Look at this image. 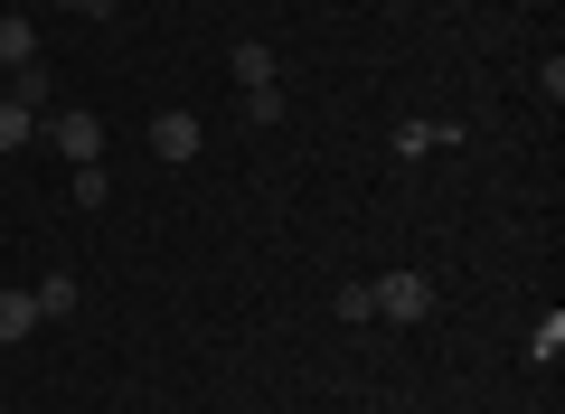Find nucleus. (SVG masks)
<instances>
[{
	"label": "nucleus",
	"instance_id": "12",
	"mask_svg": "<svg viewBox=\"0 0 565 414\" xmlns=\"http://www.w3.org/2000/svg\"><path fill=\"white\" fill-rule=\"evenodd\" d=\"M245 123L274 132V123H282V85H245Z\"/></svg>",
	"mask_w": 565,
	"mask_h": 414
},
{
	"label": "nucleus",
	"instance_id": "3",
	"mask_svg": "<svg viewBox=\"0 0 565 414\" xmlns=\"http://www.w3.org/2000/svg\"><path fill=\"white\" fill-rule=\"evenodd\" d=\"M199 114H151V160H170V170H180V160H199Z\"/></svg>",
	"mask_w": 565,
	"mask_h": 414
},
{
	"label": "nucleus",
	"instance_id": "9",
	"mask_svg": "<svg viewBox=\"0 0 565 414\" xmlns=\"http://www.w3.org/2000/svg\"><path fill=\"white\" fill-rule=\"evenodd\" d=\"M29 57H39V29L10 10V20H0V76H10V66H29Z\"/></svg>",
	"mask_w": 565,
	"mask_h": 414
},
{
	"label": "nucleus",
	"instance_id": "1",
	"mask_svg": "<svg viewBox=\"0 0 565 414\" xmlns=\"http://www.w3.org/2000/svg\"><path fill=\"white\" fill-rule=\"evenodd\" d=\"M367 293H377V320H396V330H424V320L444 311V293L424 274H386V283H367Z\"/></svg>",
	"mask_w": 565,
	"mask_h": 414
},
{
	"label": "nucleus",
	"instance_id": "6",
	"mask_svg": "<svg viewBox=\"0 0 565 414\" xmlns=\"http://www.w3.org/2000/svg\"><path fill=\"white\" fill-rule=\"evenodd\" d=\"M29 141H39V114H29L20 95H0V160H10V151H29Z\"/></svg>",
	"mask_w": 565,
	"mask_h": 414
},
{
	"label": "nucleus",
	"instance_id": "15",
	"mask_svg": "<svg viewBox=\"0 0 565 414\" xmlns=\"http://www.w3.org/2000/svg\"><path fill=\"white\" fill-rule=\"evenodd\" d=\"M57 10H114V0H57Z\"/></svg>",
	"mask_w": 565,
	"mask_h": 414
},
{
	"label": "nucleus",
	"instance_id": "2",
	"mask_svg": "<svg viewBox=\"0 0 565 414\" xmlns=\"http://www.w3.org/2000/svg\"><path fill=\"white\" fill-rule=\"evenodd\" d=\"M39 132L57 141L76 170H85V160H104V123H95V114H76V104H66V114H39Z\"/></svg>",
	"mask_w": 565,
	"mask_h": 414
},
{
	"label": "nucleus",
	"instance_id": "5",
	"mask_svg": "<svg viewBox=\"0 0 565 414\" xmlns=\"http://www.w3.org/2000/svg\"><path fill=\"white\" fill-rule=\"evenodd\" d=\"M10 95H20L29 114H47V104H57V76H47V57H29V66H10Z\"/></svg>",
	"mask_w": 565,
	"mask_h": 414
},
{
	"label": "nucleus",
	"instance_id": "8",
	"mask_svg": "<svg viewBox=\"0 0 565 414\" xmlns=\"http://www.w3.org/2000/svg\"><path fill=\"white\" fill-rule=\"evenodd\" d=\"M245 85H282V57H274V47H255V39L236 47V95H245Z\"/></svg>",
	"mask_w": 565,
	"mask_h": 414
},
{
	"label": "nucleus",
	"instance_id": "16",
	"mask_svg": "<svg viewBox=\"0 0 565 414\" xmlns=\"http://www.w3.org/2000/svg\"><path fill=\"white\" fill-rule=\"evenodd\" d=\"M0 95H10V76H0Z\"/></svg>",
	"mask_w": 565,
	"mask_h": 414
},
{
	"label": "nucleus",
	"instance_id": "4",
	"mask_svg": "<svg viewBox=\"0 0 565 414\" xmlns=\"http://www.w3.org/2000/svg\"><path fill=\"white\" fill-rule=\"evenodd\" d=\"M29 330H39V293H29V283H10V293H0V349H20Z\"/></svg>",
	"mask_w": 565,
	"mask_h": 414
},
{
	"label": "nucleus",
	"instance_id": "14",
	"mask_svg": "<svg viewBox=\"0 0 565 414\" xmlns=\"http://www.w3.org/2000/svg\"><path fill=\"white\" fill-rule=\"evenodd\" d=\"M66 198H76V208H104V160H85V170H76V189H66Z\"/></svg>",
	"mask_w": 565,
	"mask_h": 414
},
{
	"label": "nucleus",
	"instance_id": "13",
	"mask_svg": "<svg viewBox=\"0 0 565 414\" xmlns=\"http://www.w3.org/2000/svg\"><path fill=\"white\" fill-rule=\"evenodd\" d=\"M330 311H340V320H377V293H367V283H340V293H330Z\"/></svg>",
	"mask_w": 565,
	"mask_h": 414
},
{
	"label": "nucleus",
	"instance_id": "7",
	"mask_svg": "<svg viewBox=\"0 0 565 414\" xmlns=\"http://www.w3.org/2000/svg\"><path fill=\"white\" fill-rule=\"evenodd\" d=\"M29 293H39V320H66V311H76V274H39V283H29Z\"/></svg>",
	"mask_w": 565,
	"mask_h": 414
},
{
	"label": "nucleus",
	"instance_id": "10",
	"mask_svg": "<svg viewBox=\"0 0 565 414\" xmlns=\"http://www.w3.org/2000/svg\"><path fill=\"white\" fill-rule=\"evenodd\" d=\"M565 358V311H546L537 330H527V368H556Z\"/></svg>",
	"mask_w": 565,
	"mask_h": 414
},
{
	"label": "nucleus",
	"instance_id": "11",
	"mask_svg": "<svg viewBox=\"0 0 565 414\" xmlns=\"http://www.w3.org/2000/svg\"><path fill=\"white\" fill-rule=\"evenodd\" d=\"M444 141H462V132H452V123H396V151L405 160H415V151H444Z\"/></svg>",
	"mask_w": 565,
	"mask_h": 414
}]
</instances>
